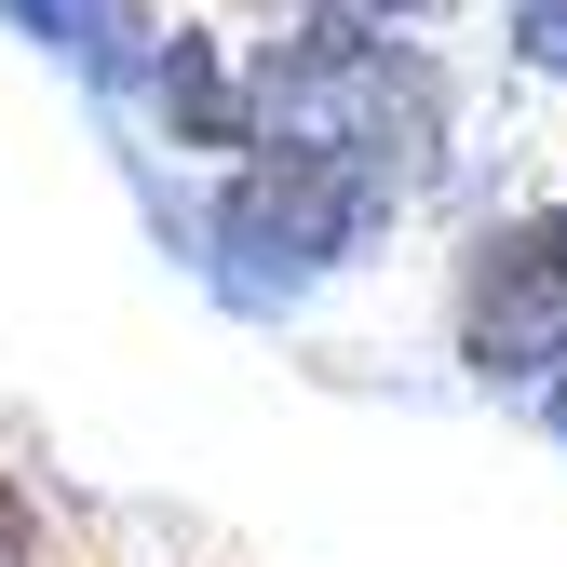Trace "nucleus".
Masks as SVG:
<instances>
[{
    "label": "nucleus",
    "instance_id": "nucleus-5",
    "mask_svg": "<svg viewBox=\"0 0 567 567\" xmlns=\"http://www.w3.org/2000/svg\"><path fill=\"white\" fill-rule=\"evenodd\" d=\"M514 68L567 82V0H514Z\"/></svg>",
    "mask_w": 567,
    "mask_h": 567
},
{
    "label": "nucleus",
    "instance_id": "nucleus-7",
    "mask_svg": "<svg viewBox=\"0 0 567 567\" xmlns=\"http://www.w3.org/2000/svg\"><path fill=\"white\" fill-rule=\"evenodd\" d=\"M527 405H540V433H554V446H567V351H554V365H540V379H527Z\"/></svg>",
    "mask_w": 567,
    "mask_h": 567
},
{
    "label": "nucleus",
    "instance_id": "nucleus-8",
    "mask_svg": "<svg viewBox=\"0 0 567 567\" xmlns=\"http://www.w3.org/2000/svg\"><path fill=\"white\" fill-rule=\"evenodd\" d=\"M324 14H365V28H405V14H433V0H324Z\"/></svg>",
    "mask_w": 567,
    "mask_h": 567
},
{
    "label": "nucleus",
    "instance_id": "nucleus-3",
    "mask_svg": "<svg viewBox=\"0 0 567 567\" xmlns=\"http://www.w3.org/2000/svg\"><path fill=\"white\" fill-rule=\"evenodd\" d=\"M150 95H163V122L189 135V150H257V95L230 82V54L203 41V28H176L150 54Z\"/></svg>",
    "mask_w": 567,
    "mask_h": 567
},
{
    "label": "nucleus",
    "instance_id": "nucleus-1",
    "mask_svg": "<svg viewBox=\"0 0 567 567\" xmlns=\"http://www.w3.org/2000/svg\"><path fill=\"white\" fill-rule=\"evenodd\" d=\"M392 176L365 150H338V135H270V150H244V176L217 189V217H203V244H217L230 298H298V284L351 270L379 230H392Z\"/></svg>",
    "mask_w": 567,
    "mask_h": 567
},
{
    "label": "nucleus",
    "instance_id": "nucleus-2",
    "mask_svg": "<svg viewBox=\"0 0 567 567\" xmlns=\"http://www.w3.org/2000/svg\"><path fill=\"white\" fill-rule=\"evenodd\" d=\"M567 351V217L527 203V217H486L460 257V365L486 392H527Z\"/></svg>",
    "mask_w": 567,
    "mask_h": 567
},
{
    "label": "nucleus",
    "instance_id": "nucleus-4",
    "mask_svg": "<svg viewBox=\"0 0 567 567\" xmlns=\"http://www.w3.org/2000/svg\"><path fill=\"white\" fill-rule=\"evenodd\" d=\"M0 14H28L68 68H82V82H135V68H150V54H135V14H122V0H0Z\"/></svg>",
    "mask_w": 567,
    "mask_h": 567
},
{
    "label": "nucleus",
    "instance_id": "nucleus-9",
    "mask_svg": "<svg viewBox=\"0 0 567 567\" xmlns=\"http://www.w3.org/2000/svg\"><path fill=\"white\" fill-rule=\"evenodd\" d=\"M554 217H567V203H554Z\"/></svg>",
    "mask_w": 567,
    "mask_h": 567
},
{
    "label": "nucleus",
    "instance_id": "nucleus-6",
    "mask_svg": "<svg viewBox=\"0 0 567 567\" xmlns=\"http://www.w3.org/2000/svg\"><path fill=\"white\" fill-rule=\"evenodd\" d=\"M0 567H41V514H28L14 473H0Z\"/></svg>",
    "mask_w": 567,
    "mask_h": 567
}]
</instances>
